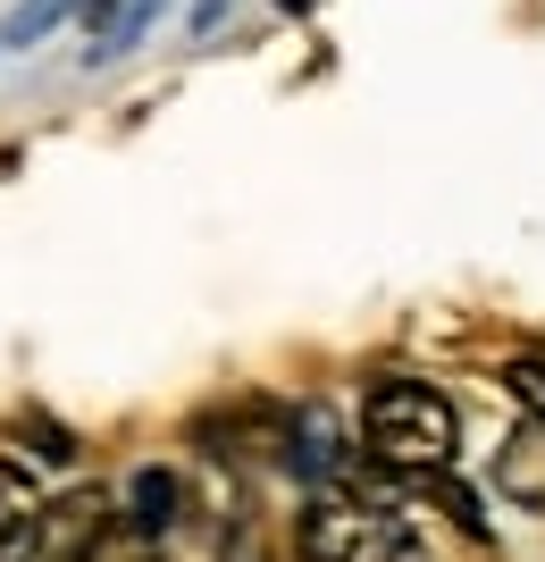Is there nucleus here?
Listing matches in <instances>:
<instances>
[{"instance_id":"f257e3e1","label":"nucleus","mask_w":545,"mask_h":562,"mask_svg":"<svg viewBox=\"0 0 545 562\" xmlns=\"http://www.w3.org/2000/svg\"><path fill=\"white\" fill-rule=\"evenodd\" d=\"M361 437L378 453L386 470H404V479H428V470H453L462 453V420H453V403L428 386V378H378L370 403H361Z\"/></svg>"},{"instance_id":"f03ea898","label":"nucleus","mask_w":545,"mask_h":562,"mask_svg":"<svg viewBox=\"0 0 545 562\" xmlns=\"http://www.w3.org/2000/svg\"><path fill=\"white\" fill-rule=\"evenodd\" d=\"M118 520H126V513H118L101 487H76V495H59V504L43 513V554H50V562H84L110 529H118Z\"/></svg>"},{"instance_id":"7ed1b4c3","label":"nucleus","mask_w":545,"mask_h":562,"mask_svg":"<svg viewBox=\"0 0 545 562\" xmlns=\"http://www.w3.org/2000/svg\"><path fill=\"white\" fill-rule=\"evenodd\" d=\"M294 546H303V562H361L370 513H361L353 495H310L303 520H294Z\"/></svg>"},{"instance_id":"20e7f679","label":"nucleus","mask_w":545,"mask_h":562,"mask_svg":"<svg viewBox=\"0 0 545 562\" xmlns=\"http://www.w3.org/2000/svg\"><path fill=\"white\" fill-rule=\"evenodd\" d=\"M43 495H34V479H25L18 462H0V562H34L43 554Z\"/></svg>"},{"instance_id":"39448f33","label":"nucleus","mask_w":545,"mask_h":562,"mask_svg":"<svg viewBox=\"0 0 545 562\" xmlns=\"http://www.w3.org/2000/svg\"><path fill=\"white\" fill-rule=\"evenodd\" d=\"M177 520H185V479H177V470H160V462L135 470V479H126V529H143V538L160 546Z\"/></svg>"},{"instance_id":"423d86ee","label":"nucleus","mask_w":545,"mask_h":562,"mask_svg":"<svg viewBox=\"0 0 545 562\" xmlns=\"http://www.w3.org/2000/svg\"><path fill=\"white\" fill-rule=\"evenodd\" d=\"M285 462L303 470V479H336V470H344V437H336V420L319 412V403L285 420Z\"/></svg>"},{"instance_id":"0eeeda50","label":"nucleus","mask_w":545,"mask_h":562,"mask_svg":"<svg viewBox=\"0 0 545 562\" xmlns=\"http://www.w3.org/2000/svg\"><path fill=\"white\" fill-rule=\"evenodd\" d=\"M503 495L521 504V513H545V420H529L512 446H503Z\"/></svg>"},{"instance_id":"6e6552de","label":"nucleus","mask_w":545,"mask_h":562,"mask_svg":"<svg viewBox=\"0 0 545 562\" xmlns=\"http://www.w3.org/2000/svg\"><path fill=\"white\" fill-rule=\"evenodd\" d=\"M378 562H445V554H436V538H428L420 513H395L386 538H378Z\"/></svg>"},{"instance_id":"1a4fd4ad","label":"nucleus","mask_w":545,"mask_h":562,"mask_svg":"<svg viewBox=\"0 0 545 562\" xmlns=\"http://www.w3.org/2000/svg\"><path fill=\"white\" fill-rule=\"evenodd\" d=\"M503 395L521 403L529 420H545V352H512L503 361Z\"/></svg>"},{"instance_id":"9d476101","label":"nucleus","mask_w":545,"mask_h":562,"mask_svg":"<svg viewBox=\"0 0 545 562\" xmlns=\"http://www.w3.org/2000/svg\"><path fill=\"white\" fill-rule=\"evenodd\" d=\"M151 562H160V554H151Z\"/></svg>"}]
</instances>
